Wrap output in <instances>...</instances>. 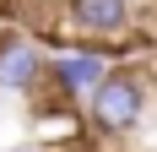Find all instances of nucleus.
<instances>
[{"label":"nucleus","mask_w":157,"mask_h":152,"mask_svg":"<svg viewBox=\"0 0 157 152\" xmlns=\"http://www.w3.org/2000/svg\"><path fill=\"white\" fill-rule=\"evenodd\" d=\"M60 44L103 49L114 65L146 54V33H136V0H60Z\"/></svg>","instance_id":"nucleus-1"},{"label":"nucleus","mask_w":157,"mask_h":152,"mask_svg":"<svg viewBox=\"0 0 157 152\" xmlns=\"http://www.w3.org/2000/svg\"><path fill=\"white\" fill-rule=\"evenodd\" d=\"M146 114H152V76H146L136 60L114 65V71L103 76V87L87 98V130H92L98 141L136 136V130L146 125Z\"/></svg>","instance_id":"nucleus-2"},{"label":"nucleus","mask_w":157,"mask_h":152,"mask_svg":"<svg viewBox=\"0 0 157 152\" xmlns=\"http://www.w3.org/2000/svg\"><path fill=\"white\" fill-rule=\"evenodd\" d=\"M44 87H49V49L16 27H0V92L33 103Z\"/></svg>","instance_id":"nucleus-3"},{"label":"nucleus","mask_w":157,"mask_h":152,"mask_svg":"<svg viewBox=\"0 0 157 152\" xmlns=\"http://www.w3.org/2000/svg\"><path fill=\"white\" fill-rule=\"evenodd\" d=\"M109 71H114V60L103 49H87V44L60 49V54H49V92L65 98V103H76V109H87V98L103 87Z\"/></svg>","instance_id":"nucleus-4"},{"label":"nucleus","mask_w":157,"mask_h":152,"mask_svg":"<svg viewBox=\"0 0 157 152\" xmlns=\"http://www.w3.org/2000/svg\"><path fill=\"white\" fill-rule=\"evenodd\" d=\"M6 152H54V147H44V141H27V147H6Z\"/></svg>","instance_id":"nucleus-5"},{"label":"nucleus","mask_w":157,"mask_h":152,"mask_svg":"<svg viewBox=\"0 0 157 152\" xmlns=\"http://www.w3.org/2000/svg\"><path fill=\"white\" fill-rule=\"evenodd\" d=\"M152 152H157V147H152Z\"/></svg>","instance_id":"nucleus-6"}]
</instances>
